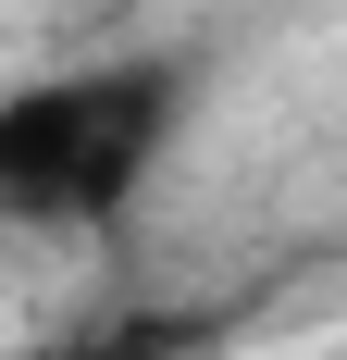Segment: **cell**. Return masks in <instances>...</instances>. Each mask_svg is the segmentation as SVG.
Here are the masks:
<instances>
[{
    "instance_id": "6da1fadb",
    "label": "cell",
    "mask_w": 347,
    "mask_h": 360,
    "mask_svg": "<svg viewBox=\"0 0 347 360\" xmlns=\"http://www.w3.org/2000/svg\"><path fill=\"white\" fill-rule=\"evenodd\" d=\"M174 63H74L0 100V212L13 224H112L174 149Z\"/></svg>"
}]
</instances>
